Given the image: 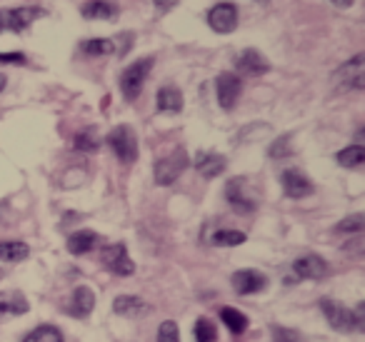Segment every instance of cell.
Masks as SVG:
<instances>
[{
    "label": "cell",
    "instance_id": "cell-1",
    "mask_svg": "<svg viewBox=\"0 0 365 342\" xmlns=\"http://www.w3.org/2000/svg\"><path fill=\"white\" fill-rule=\"evenodd\" d=\"M150 68H153V58H140V61H135L133 66H128L125 71H123L120 90H123V98H125L128 103L138 100L143 86H145V78H148V73H150Z\"/></svg>",
    "mask_w": 365,
    "mask_h": 342
},
{
    "label": "cell",
    "instance_id": "cell-2",
    "mask_svg": "<svg viewBox=\"0 0 365 342\" xmlns=\"http://www.w3.org/2000/svg\"><path fill=\"white\" fill-rule=\"evenodd\" d=\"M185 167H188V152L182 147H175L170 155L155 162V182L158 185H173L185 172Z\"/></svg>",
    "mask_w": 365,
    "mask_h": 342
},
{
    "label": "cell",
    "instance_id": "cell-3",
    "mask_svg": "<svg viewBox=\"0 0 365 342\" xmlns=\"http://www.w3.org/2000/svg\"><path fill=\"white\" fill-rule=\"evenodd\" d=\"M108 145L113 147L118 160L125 162V165L138 160V138L130 125H118L115 130L108 135Z\"/></svg>",
    "mask_w": 365,
    "mask_h": 342
},
{
    "label": "cell",
    "instance_id": "cell-4",
    "mask_svg": "<svg viewBox=\"0 0 365 342\" xmlns=\"http://www.w3.org/2000/svg\"><path fill=\"white\" fill-rule=\"evenodd\" d=\"M43 16H46L43 8H11V11H0V33H23Z\"/></svg>",
    "mask_w": 365,
    "mask_h": 342
},
{
    "label": "cell",
    "instance_id": "cell-5",
    "mask_svg": "<svg viewBox=\"0 0 365 342\" xmlns=\"http://www.w3.org/2000/svg\"><path fill=\"white\" fill-rule=\"evenodd\" d=\"M335 86L345 88V90H363L365 88V56L358 53V56L350 58L345 66H340L333 76Z\"/></svg>",
    "mask_w": 365,
    "mask_h": 342
},
{
    "label": "cell",
    "instance_id": "cell-6",
    "mask_svg": "<svg viewBox=\"0 0 365 342\" xmlns=\"http://www.w3.org/2000/svg\"><path fill=\"white\" fill-rule=\"evenodd\" d=\"M103 265L118 277H130L133 272H135V262L130 260V255H128L123 242L106 245V250H103Z\"/></svg>",
    "mask_w": 365,
    "mask_h": 342
},
{
    "label": "cell",
    "instance_id": "cell-7",
    "mask_svg": "<svg viewBox=\"0 0 365 342\" xmlns=\"http://www.w3.org/2000/svg\"><path fill=\"white\" fill-rule=\"evenodd\" d=\"M215 90H218L220 108L223 110H233L240 100V93H243V81L235 73H220L218 81H215Z\"/></svg>",
    "mask_w": 365,
    "mask_h": 342
},
{
    "label": "cell",
    "instance_id": "cell-8",
    "mask_svg": "<svg viewBox=\"0 0 365 342\" xmlns=\"http://www.w3.org/2000/svg\"><path fill=\"white\" fill-rule=\"evenodd\" d=\"M208 26L215 33H233L238 28V8L233 3H218V6H213L208 13Z\"/></svg>",
    "mask_w": 365,
    "mask_h": 342
},
{
    "label": "cell",
    "instance_id": "cell-9",
    "mask_svg": "<svg viewBox=\"0 0 365 342\" xmlns=\"http://www.w3.org/2000/svg\"><path fill=\"white\" fill-rule=\"evenodd\" d=\"M320 310L328 317L330 327L338 332H350L353 330V320H350V310L345 305H340L338 300H330V297H323L320 300Z\"/></svg>",
    "mask_w": 365,
    "mask_h": 342
},
{
    "label": "cell",
    "instance_id": "cell-10",
    "mask_svg": "<svg viewBox=\"0 0 365 342\" xmlns=\"http://www.w3.org/2000/svg\"><path fill=\"white\" fill-rule=\"evenodd\" d=\"M230 285L238 295H255L268 285V277L258 270H238L230 277Z\"/></svg>",
    "mask_w": 365,
    "mask_h": 342
},
{
    "label": "cell",
    "instance_id": "cell-11",
    "mask_svg": "<svg viewBox=\"0 0 365 342\" xmlns=\"http://www.w3.org/2000/svg\"><path fill=\"white\" fill-rule=\"evenodd\" d=\"M225 197H228L230 207H233L238 215H248V212L255 210V202L245 195V180L243 177H233L225 187Z\"/></svg>",
    "mask_w": 365,
    "mask_h": 342
},
{
    "label": "cell",
    "instance_id": "cell-12",
    "mask_svg": "<svg viewBox=\"0 0 365 342\" xmlns=\"http://www.w3.org/2000/svg\"><path fill=\"white\" fill-rule=\"evenodd\" d=\"M235 68H238L243 76L258 78V76H265V73L270 71V63L265 61V58L260 56L255 48H248V51H243L238 56V61H235Z\"/></svg>",
    "mask_w": 365,
    "mask_h": 342
},
{
    "label": "cell",
    "instance_id": "cell-13",
    "mask_svg": "<svg viewBox=\"0 0 365 342\" xmlns=\"http://www.w3.org/2000/svg\"><path fill=\"white\" fill-rule=\"evenodd\" d=\"M293 272L300 277V280H320V277L328 275V265H325L323 257L305 255L293 262Z\"/></svg>",
    "mask_w": 365,
    "mask_h": 342
},
{
    "label": "cell",
    "instance_id": "cell-14",
    "mask_svg": "<svg viewBox=\"0 0 365 342\" xmlns=\"http://www.w3.org/2000/svg\"><path fill=\"white\" fill-rule=\"evenodd\" d=\"M280 182H283V192L288 197H293V200H300V197L313 192V182L298 170H285L283 175H280Z\"/></svg>",
    "mask_w": 365,
    "mask_h": 342
},
{
    "label": "cell",
    "instance_id": "cell-15",
    "mask_svg": "<svg viewBox=\"0 0 365 342\" xmlns=\"http://www.w3.org/2000/svg\"><path fill=\"white\" fill-rule=\"evenodd\" d=\"M93 307H96V295H93L91 287L81 285L76 292H73V300L68 302L66 312L73 317H88L93 312Z\"/></svg>",
    "mask_w": 365,
    "mask_h": 342
},
{
    "label": "cell",
    "instance_id": "cell-16",
    "mask_svg": "<svg viewBox=\"0 0 365 342\" xmlns=\"http://www.w3.org/2000/svg\"><path fill=\"white\" fill-rule=\"evenodd\" d=\"M225 167H228V160H225L220 152H200V155L195 157V170L203 177H208V180L218 177Z\"/></svg>",
    "mask_w": 365,
    "mask_h": 342
},
{
    "label": "cell",
    "instance_id": "cell-17",
    "mask_svg": "<svg viewBox=\"0 0 365 342\" xmlns=\"http://www.w3.org/2000/svg\"><path fill=\"white\" fill-rule=\"evenodd\" d=\"M113 310L123 317H143L150 312V307L145 305V300H140V297H135V295H120L113 302Z\"/></svg>",
    "mask_w": 365,
    "mask_h": 342
},
{
    "label": "cell",
    "instance_id": "cell-18",
    "mask_svg": "<svg viewBox=\"0 0 365 342\" xmlns=\"http://www.w3.org/2000/svg\"><path fill=\"white\" fill-rule=\"evenodd\" d=\"M81 13L88 21H115L118 18V8L108 0H88L81 8Z\"/></svg>",
    "mask_w": 365,
    "mask_h": 342
},
{
    "label": "cell",
    "instance_id": "cell-19",
    "mask_svg": "<svg viewBox=\"0 0 365 342\" xmlns=\"http://www.w3.org/2000/svg\"><path fill=\"white\" fill-rule=\"evenodd\" d=\"M28 310H31V305H28L23 292L11 290V292H3V295H0V317L3 315H26Z\"/></svg>",
    "mask_w": 365,
    "mask_h": 342
},
{
    "label": "cell",
    "instance_id": "cell-20",
    "mask_svg": "<svg viewBox=\"0 0 365 342\" xmlns=\"http://www.w3.org/2000/svg\"><path fill=\"white\" fill-rule=\"evenodd\" d=\"M96 242L98 235L93 230H78L68 237V252L71 255H86V252H91L96 247Z\"/></svg>",
    "mask_w": 365,
    "mask_h": 342
},
{
    "label": "cell",
    "instance_id": "cell-21",
    "mask_svg": "<svg viewBox=\"0 0 365 342\" xmlns=\"http://www.w3.org/2000/svg\"><path fill=\"white\" fill-rule=\"evenodd\" d=\"M158 110L160 113H180L182 110V95L178 88L165 86L158 90Z\"/></svg>",
    "mask_w": 365,
    "mask_h": 342
},
{
    "label": "cell",
    "instance_id": "cell-22",
    "mask_svg": "<svg viewBox=\"0 0 365 342\" xmlns=\"http://www.w3.org/2000/svg\"><path fill=\"white\" fill-rule=\"evenodd\" d=\"M31 255V247L21 240H8L0 242V260L3 262H23Z\"/></svg>",
    "mask_w": 365,
    "mask_h": 342
},
{
    "label": "cell",
    "instance_id": "cell-23",
    "mask_svg": "<svg viewBox=\"0 0 365 342\" xmlns=\"http://www.w3.org/2000/svg\"><path fill=\"white\" fill-rule=\"evenodd\" d=\"M220 320H223L225 327H228L230 332H235V335L248 330V317L240 310H235V307H223V310H220Z\"/></svg>",
    "mask_w": 365,
    "mask_h": 342
},
{
    "label": "cell",
    "instance_id": "cell-24",
    "mask_svg": "<svg viewBox=\"0 0 365 342\" xmlns=\"http://www.w3.org/2000/svg\"><path fill=\"white\" fill-rule=\"evenodd\" d=\"M338 162L343 167H360L365 162V147L363 145H348L338 152Z\"/></svg>",
    "mask_w": 365,
    "mask_h": 342
},
{
    "label": "cell",
    "instance_id": "cell-25",
    "mask_svg": "<svg viewBox=\"0 0 365 342\" xmlns=\"http://www.w3.org/2000/svg\"><path fill=\"white\" fill-rule=\"evenodd\" d=\"M23 342H63V332L56 325H41L31 332Z\"/></svg>",
    "mask_w": 365,
    "mask_h": 342
},
{
    "label": "cell",
    "instance_id": "cell-26",
    "mask_svg": "<svg viewBox=\"0 0 365 342\" xmlns=\"http://www.w3.org/2000/svg\"><path fill=\"white\" fill-rule=\"evenodd\" d=\"M215 340H218V327L208 317H200L195 322V342H215Z\"/></svg>",
    "mask_w": 365,
    "mask_h": 342
},
{
    "label": "cell",
    "instance_id": "cell-27",
    "mask_svg": "<svg viewBox=\"0 0 365 342\" xmlns=\"http://www.w3.org/2000/svg\"><path fill=\"white\" fill-rule=\"evenodd\" d=\"M363 227H365V215H363V212H355V215L340 220L338 225H335V232H345V235L355 232V235H360V232H363Z\"/></svg>",
    "mask_w": 365,
    "mask_h": 342
},
{
    "label": "cell",
    "instance_id": "cell-28",
    "mask_svg": "<svg viewBox=\"0 0 365 342\" xmlns=\"http://www.w3.org/2000/svg\"><path fill=\"white\" fill-rule=\"evenodd\" d=\"M213 242L220 247H235V245H243L245 242V232L240 230H218L213 235Z\"/></svg>",
    "mask_w": 365,
    "mask_h": 342
},
{
    "label": "cell",
    "instance_id": "cell-29",
    "mask_svg": "<svg viewBox=\"0 0 365 342\" xmlns=\"http://www.w3.org/2000/svg\"><path fill=\"white\" fill-rule=\"evenodd\" d=\"M115 51L113 41H106V38H96V41H86L83 43V53L86 56H110Z\"/></svg>",
    "mask_w": 365,
    "mask_h": 342
},
{
    "label": "cell",
    "instance_id": "cell-30",
    "mask_svg": "<svg viewBox=\"0 0 365 342\" xmlns=\"http://www.w3.org/2000/svg\"><path fill=\"white\" fill-rule=\"evenodd\" d=\"M290 142H293V138H290V135H280L278 140L268 147V155L273 157V160H280V157L293 155V147H290Z\"/></svg>",
    "mask_w": 365,
    "mask_h": 342
},
{
    "label": "cell",
    "instance_id": "cell-31",
    "mask_svg": "<svg viewBox=\"0 0 365 342\" xmlns=\"http://www.w3.org/2000/svg\"><path fill=\"white\" fill-rule=\"evenodd\" d=\"M158 342H180V332H178V322L165 320L158 327Z\"/></svg>",
    "mask_w": 365,
    "mask_h": 342
},
{
    "label": "cell",
    "instance_id": "cell-32",
    "mask_svg": "<svg viewBox=\"0 0 365 342\" xmlns=\"http://www.w3.org/2000/svg\"><path fill=\"white\" fill-rule=\"evenodd\" d=\"M76 147L78 150H86V152L98 150V140H96V135H93V130L81 133V135L76 138Z\"/></svg>",
    "mask_w": 365,
    "mask_h": 342
},
{
    "label": "cell",
    "instance_id": "cell-33",
    "mask_svg": "<svg viewBox=\"0 0 365 342\" xmlns=\"http://www.w3.org/2000/svg\"><path fill=\"white\" fill-rule=\"evenodd\" d=\"M350 320H353V330H358V332L365 330V302L355 305V310L350 312Z\"/></svg>",
    "mask_w": 365,
    "mask_h": 342
},
{
    "label": "cell",
    "instance_id": "cell-34",
    "mask_svg": "<svg viewBox=\"0 0 365 342\" xmlns=\"http://www.w3.org/2000/svg\"><path fill=\"white\" fill-rule=\"evenodd\" d=\"M273 335H275V342H298V337H295V332L283 330V327H275Z\"/></svg>",
    "mask_w": 365,
    "mask_h": 342
},
{
    "label": "cell",
    "instance_id": "cell-35",
    "mask_svg": "<svg viewBox=\"0 0 365 342\" xmlns=\"http://www.w3.org/2000/svg\"><path fill=\"white\" fill-rule=\"evenodd\" d=\"M0 63H16V66H26V56H23V53H0Z\"/></svg>",
    "mask_w": 365,
    "mask_h": 342
},
{
    "label": "cell",
    "instance_id": "cell-36",
    "mask_svg": "<svg viewBox=\"0 0 365 342\" xmlns=\"http://www.w3.org/2000/svg\"><path fill=\"white\" fill-rule=\"evenodd\" d=\"M333 6H338V8H350L353 6V0H330Z\"/></svg>",
    "mask_w": 365,
    "mask_h": 342
},
{
    "label": "cell",
    "instance_id": "cell-37",
    "mask_svg": "<svg viewBox=\"0 0 365 342\" xmlns=\"http://www.w3.org/2000/svg\"><path fill=\"white\" fill-rule=\"evenodd\" d=\"M153 3H155L158 8H170L173 6V0H153Z\"/></svg>",
    "mask_w": 365,
    "mask_h": 342
},
{
    "label": "cell",
    "instance_id": "cell-38",
    "mask_svg": "<svg viewBox=\"0 0 365 342\" xmlns=\"http://www.w3.org/2000/svg\"><path fill=\"white\" fill-rule=\"evenodd\" d=\"M6 86H8V78H6V76H3V73H0V93L6 90Z\"/></svg>",
    "mask_w": 365,
    "mask_h": 342
},
{
    "label": "cell",
    "instance_id": "cell-39",
    "mask_svg": "<svg viewBox=\"0 0 365 342\" xmlns=\"http://www.w3.org/2000/svg\"><path fill=\"white\" fill-rule=\"evenodd\" d=\"M255 3H270V0H255Z\"/></svg>",
    "mask_w": 365,
    "mask_h": 342
},
{
    "label": "cell",
    "instance_id": "cell-40",
    "mask_svg": "<svg viewBox=\"0 0 365 342\" xmlns=\"http://www.w3.org/2000/svg\"><path fill=\"white\" fill-rule=\"evenodd\" d=\"M0 280H3V270H0Z\"/></svg>",
    "mask_w": 365,
    "mask_h": 342
}]
</instances>
